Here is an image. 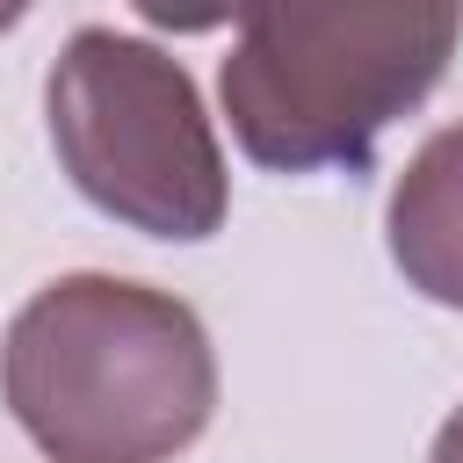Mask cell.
<instances>
[{
	"instance_id": "cell-2",
	"label": "cell",
	"mask_w": 463,
	"mask_h": 463,
	"mask_svg": "<svg viewBox=\"0 0 463 463\" xmlns=\"http://www.w3.org/2000/svg\"><path fill=\"white\" fill-rule=\"evenodd\" d=\"M463 29V0H260L217 72L232 137L253 166H362L427 101Z\"/></svg>"
},
{
	"instance_id": "cell-6",
	"label": "cell",
	"mask_w": 463,
	"mask_h": 463,
	"mask_svg": "<svg viewBox=\"0 0 463 463\" xmlns=\"http://www.w3.org/2000/svg\"><path fill=\"white\" fill-rule=\"evenodd\" d=\"M427 463H463V405L441 420V434H434V456Z\"/></svg>"
},
{
	"instance_id": "cell-3",
	"label": "cell",
	"mask_w": 463,
	"mask_h": 463,
	"mask_svg": "<svg viewBox=\"0 0 463 463\" xmlns=\"http://www.w3.org/2000/svg\"><path fill=\"white\" fill-rule=\"evenodd\" d=\"M51 152L65 181L116 224L145 239H210L224 224L232 181L195 80L137 36L80 29L43 87Z\"/></svg>"
},
{
	"instance_id": "cell-7",
	"label": "cell",
	"mask_w": 463,
	"mask_h": 463,
	"mask_svg": "<svg viewBox=\"0 0 463 463\" xmlns=\"http://www.w3.org/2000/svg\"><path fill=\"white\" fill-rule=\"evenodd\" d=\"M22 14H29V0H0V36H7V29L22 22Z\"/></svg>"
},
{
	"instance_id": "cell-5",
	"label": "cell",
	"mask_w": 463,
	"mask_h": 463,
	"mask_svg": "<svg viewBox=\"0 0 463 463\" xmlns=\"http://www.w3.org/2000/svg\"><path fill=\"white\" fill-rule=\"evenodd\" d=\"M152 29H174V36H203V29H224V22H246L260 0H130Z\"/></svg>"
},
{
	"instance_id": "cell-1",
	"label": "cell",
	"mask_w": 463,
	"mask_h": 463,
	"mask_svg": "<svg viewBox=\"0 0 463 463\" xmlns=\"http://www.w3.org/2000/svg\"><path fill=\"white\" fill-rule=\"evenodd\" d=\"M14 427L51 463H166L217 405L203 318L123 275H58L0 340Z\"/></svg>"
},
{
	"instance_id": "cell-4",
	"label": "cell",
	"mask_w": 463,
	"mask_h": 463,
	"mask_svg": "<svg viewBox=\"0 0 463 463\" xmlns=\"http://www.w3.org/2000/svg\"><path fill=\"white\" fill-rule=\"evenodd\" d=\"M383 239H391L398 275L420 297L463 311V123L434 130L405 159L383 210Z\"/></svg>"
}]
</instances>
